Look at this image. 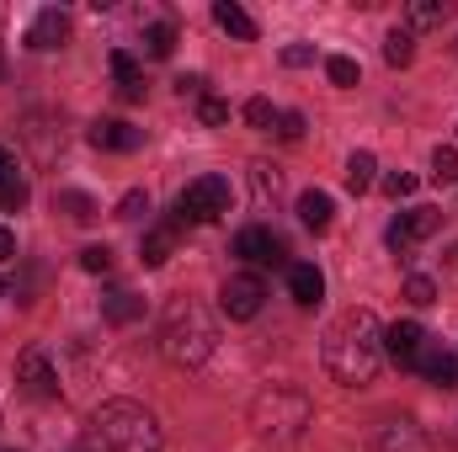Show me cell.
Listing matches in <instances>:
<instances>
[{
    "label": "cell",
    "instance_id": "cell-1",
    "mask_svg": "<svg viewBox=\"0 0 458 452\" xmlns=\"http://www.w3.org/2000/svg\"><path fill=\"white\" fill-rule=\"evenodd\" d=\"M384 362V325L373 320V309H346L326 331V372L346 389H368L378 378Z\"/></svg>",
    "mask_w": 458,
    "mask_h": 452
},
{
    "label": "cell",
    "instance_id": "cell-2",
    "mask_svg": "<svg viewBox=\"0 0 458 452\" xmlns=\"http://www.w3.org/2000/svg\"><path fill=\"white\" fill-rule=\"evenodd\" d=\"M219 346V320L198 298H171L160 314V351L176 367H203Z\"/></svg>",
    "mask_w": 458,
    "mask_h": 452
},
{
    "label": "cell",
    "instance_id": "cell-3",
    "mask_svg": "<svg viewBox=\"0 0 458 452\" xmlns=\"http://www.w3.org/2000/svg\"><path fill=\"white\" fill-rule=\"evenodd\" d=\"M250 426H256L261 442L293 448V442L315 426V405H310V394L293 389V383H267V389L250 399Z\"/></svg>",
    "mask_w": 458,
    "mask_h": 452
},
{
    "label": "cell",
    "instance_id": "cell-4",
    "mask_svg": "<svg viewBox=\"0 0 458 452\" xmlns=\"http://www.w3.org/2000/svg\"><path fill=\"white\" fill-rule=\"evenodd\" d=\"M91 426L102 452H160V421L133 399H107L91 415Z\"/></svg>",
    "mask_w": 458,
    "mask_h": 452
},
{
    "label": "cell",
    "instance_id": "cell-5",
    "mask_svg": "<svg viewBox=\"0 0 458 452\" xmlns=\"http://www.w3.org/2000/svg\"><path fill=\"white\" fill-rule=\"evenodd\" d=\"M229 213V181L225 176H198L187 181V192L176 197V229L182 224H214Z\"/></svg>",
    "mask_w": 458,
    "mask_h": 452
},
{
    "label": "cell",
    "instance_id": "cell-6",
    "mask_svg": "<svg viewBox=\"0 0 458 452\" xmlns=\"http://www.w3.org/2000/svg\"><path fill=\"white\" fill-rule=\"evenodd\" d=\"M261 304H267V282H261L256 272H234V277H225V288H219V309H225L229 320H256Z\"/></svg>",
    "mask_w": 458,
    "mask_h": 452
},
{
    "label": "cell",
    "instance_id": "cell-7",
    "mask_svg": "<svg viewBox=\"0 0 458 452\" xmlns=\"http://www.w3.org/2000/svg\"><path fill=\"white\" fill-rule=\"evenodd\" d=\"M245 266H283V255H288V245H283V234H272L267 224H245L234 234V245H229Z\"/></svg>",
    "mask_w": 458,
    "mask_h": 452
},
{
    "label": "cell",
    "instance_id": "cell-8",
    "mask_svg": "<svg viewBox=\"0 0 458 452\" xmlns=\"http://www.w3.org/2000/svg\"><path fill=\"white\" fill-rule=\"evenodd\" d=\"M16 383H21V394L27 399H54L59 394V372H54V362H48V351H21L16 356Z\"/></svg>",
    "mask_w": 458,
    "mask_h": 452
},
{
    "label": "cell",
    "instance_id": "cell-9",
    "mask_svg": "<svg viewBox=\"0 0 458 452\" xmlns=\"http://www.w3.org/2000/svg\"><path fill=\"white\" fill-rule=\"evenodd\" d=\"M437 229H443V213H437V208H411V213H400V219L389 224V250H394V255H411L416 239H427V234H437Z\"/></svg>",
    "mask_w": 458,
    "mask_h": 452
},
{
    "label": "cell",
    "instance_id": "cell-10",
    "mask_svg": "<svg viewBox=\"0 0 458 452\" xmlns=\"http://www.w3.org/2000/svg\"><path fill=\"white\" fill-rule=\"evenodd\" d=\"M421 346H427V331H421L416 320H394V325L384 331V356H389L394 367H416Z\"/></svg>",
    "mask_w": 458,
    "mask_h": 452
},
{
    "label": "cell",
    "instance_id": "cell-11",
    "mask_svg": "<svg viewBox=\"0 0 458 452\" xmlns=\"http://www.w3.org/2000/svg\"><path fill=\"white\" fill-rule=\"evenodd\" d=\"M64 38H70V16H64L59 5H43V11L32 16V27H27V48H38V54L64 48Z\"/></svg>",
    "mask_w": 458,
    "mask_h": 452
},
{
    "label": "cell",
    "instance_id": "cell-12",
    "mask_svg": "<svg viewBox=\"0 0 458 452\" xmlns=\"http://www.w3.org/2000/svg\"><path fill=\"white\" fill-rule=\"evenodd\" d=\"M91 144L97 149H113V155H133L144 144V128H133L123 117H102V122H91Z\"/></svg>",
    "mask_w": 458,
    "mask_h": 452
},
{
    "label": "cell",
    "instance_id": "cell-13",
    "mask_svg": "<svg viewBox=\"0 0 458 452\" xmlns=\"http://www.w3.org/2000/svg\"><path fill=\"white\" fill-rule=\"evenodd\" d=\"M16 208H27V176H21L16 149L0 144V213H16Z\"/></svg>",
    "mask_w": 458,
    "mask_h": 452
},
{
    "label": "cell",
    "instance_id": "cell-14",
    "mask_svg": "<svg viewBox=\"0 0 458 452\" xmlns=\"http://www.w3.org/2000/svg\"><path fill=\"white\" fill-rule=\"evenodd\" d=\"M288 293H293V304H299V309H315V304L326 298V277H320V266L293 261V266H288Z\"/></svg>",
    "mask_w": 458,
    "mask_h": 452
},
{
    "label": "cell",
    "instance_id": "cell-15",
    "mask_svg": "<svg viewBox=\"0 0 458 452\" xmlns=\"http://www.w3.org/2000/svg\"><path fill=\"white\" fill-rule=\"evenodd\" d=\"M416 372H427L437 389H458V356H454V351H443L437 340H427V346H421V356H416Z\"/></svg>",
    "mask_w": 458,
    "mask_h": 452
},
{
    "label": "cell",
    "instance_id": "cell-16",
    "mask_svg": "<svg viewBox=\"0 0 458 452\" xmlns=\"http://www.w3.org/2000/svg\"><path fill=\"white\" fill-rule=\"evenodd\" d=\"M107 64H113L117 96H123V102H139V96H144V75H139V64H133V54H123V48H117L113 59H107Z\"/></svg>",
    "mask_w": 458,
    "mask_h": 452
},
{
    "label": "cell",
    "instance_id": "cell-17",
    "mask_svg": "<svg viewBox=\"0 0 458 452\" xmlns=\"http://www.w3.org/2000/svg\"><path fill=\"white\" fill-rule=\"evenodd\" d=\"M454 16V5L448 0H411L405 5V32H421V27H443Z\"/></svg>",
    "mask_w": 458,
    "mask_h": 452
},
{
    "label": "cell",
    "instance_id": "cell-18",
    "mask_svg": "<svg viewBox=\"0 0 458 452\" xmlns=\"http://www.w3.org/2000/svg\"><path fill=\"white\" fill-rule=\"evenodd\" d=\"M331 213H336V203H331V192H304L299 197V224L304 229H331Z\"/></svg>",
    "mask_w": 458,
    "mask_h": 452
},
{
    "label": "cell",
    "instance_id": "cell-19",
    "mask_svg": "<svg viewBox=\"0 0 458 452\" xmlns=\"http://www.w3.org/2000/svg\"><path fill=\"white\" fill-rule=\"evenodd\" d=\"M214 21L225 27L229 38H240V43H250V38H256V21H250V11H245V5H234V0H219V5H214Z\"/></svg>",
    "mask_w": 458,
    "mask_h": 452
},
{
    "label": "cell",
    "instance_id": "cell-20",
    "mask_svg": "<svg viewBox=\"0 0 458 452\" xmlns=\"http://www.w3.org/2000/svg\"><path fill=\"white\" fill-rule=\"evenodd\" d=\"M102 314H107L113 325H133V320L144 314V304H139L128 288H107V293H102Z\"/></svg>",
    "mask_w": 458,
    "mask_h": 452
},
{
    "label": "cell",
    "instance_id": "cell-21",
    "mask_svg": "<svg viewBox=\"0 0 458 452\" xmlns=\"http://www.w3.org/2000/svg\"><path fill=\"white\" fill-rule=\"evenodd\" d=\"M171 250H176V224L149 229V234H144V245H139L144 266H165V261H171Z\"/></svg>",
    "mask_w": 458,
    "mask_h": 452
},
{
    "label": "cell",
    "instance_id": "cell-22",
    "mask_svg": "<svg viewBox=\"0 0 458 452\" xmlns=\"http://www.w3.org/2000/svg\"><path fill=\"white\" fill-rule=\"evenodd\" d=\"M378 448L384 452H427V442H421V431L411 421H389L384 437H378Z\"/></svg>",
    "mask_w": 458,
    "mask_h": 452
},
{
    "label": "cell",
    "instance_id": "cell-23",
    "mask_svg": "<svg viewBox=\"0 0 458 452\" xmlns=\"http://www.w3.org/2000/svg\"><path fill=\"white\" fill-rule=\"evenodd\" d=\"M384 59H389L394 70H405V64L416 59V32H405V27H394V32L384 38Z\"/></svg>",
    "mask_w": 458,
    "mask_h": 452
},
{
    "label": "cell",
    "instance_id": "cell-24",
    "mask_svg": "<svg viewBox=\"0 0 458 452\" xmlns=\"http://www.w3.org/2000/svg\"><path fill=\"white\" fill-rule=\"evenodd\" d=\"M171 48H176V27H171V21L144 27V54H149V59H171Z\"/></svg>",
    "mask_w": 458,
    "mask_h": 452
},
{
    "label": "cell",
    "instance_id": "cell-25",
    "mask_svg": "<svg viewBox=\"0 0 458 452\" xmlns=\"http://www.w3.org/2000/svg\"><path fill=\"white\" fill-rule=\"evenodd\" d=\"M373 171H378V160H373L368 149H357V155L346 160V187H352V192H368V187H373Z\"/></svg>",
    "mask_w": 458,
    "mask_h": 452
},
{
    "label": "cell",
    "instance_id": "cell-26",
    "mask_svg": "<svg viewBox=\"0 0 458 452\" xmlns=\"http://www.w3.org/2000/svg\"><path fill=\"white\" fill-rule=\"evenodd\" d=\"M250 187H256V203H267V197H277V187H283V176L267 165V160H256L250 165Z\"/></svg>",
    "mask_w": 458,
    "mask_h": 452
},
{
    "label": "cell",
    "instance_id": "cell-27",
    "mask_svg": "<svg viewBox=\"0 0 458 452\" xmlns=\"http://www.w3.org/2000/svg\"><path fill=\"white\" fill-rule=\"evenodd\" d=\"M59 213H70L75 224H91V219H97V203H91L86 192H59Z\"/></svg>",
    "mask_w": 458,
    "mask_h": 452
},
{
    "label": "cell",
    "instance_id": "cell-28",
    "mask_svg": "<svg viewBox=\"0 0 458 452\" xmlns=\"http://www.w3.org/2000/svg\"><path fill=\"white\" fill-rule=\"evenodd\" d=\"M432 181L437 187H458V149H437L432 155Z\"/></svg>",
    "mask_w": 458,
    "mask_h": 452
},
{
    "label": "cell",
    "instance_id": "cell-29",
    "mask_svg": "<svg viewBox=\"0 0 458 452\" xmlns=\"http://www.w3.org/2000/svg\"><path fill=\"white\" fill-rule=\"evenodd\" d=\"M245 122H250V128H261V133H272V128H277L272 102H267V96H250V102H245Z\"/></svg>",
    "mask_w": 458,
    "mask_h": 452
},
{
    "label": "cell",
    "instance_id": "cell-30",
    "mask_svg": "<svg viewBox=\"0 0 458 452\" xmlns=\"http://www.w3.org/2000/svg\"><path fill=\"white\" fill-rule=\"evenodd\" d=\"M81 272H91V277L113 272V250H107V245H86V250H81Z\"/></svg>",
    "mask_w": 458,
    "mask_h": 452
},
{
    "label": "cell",
    "instance_id": "cell-31",
    "mask_svg": "<svg viewBox=\"0 0 458 452\" xmlns=\"http://www.w3.org/2000/svg\"><path fill=\"white\" fill-rule=\"evenodd\" d=\"M326 75H331V86H357V59H346V54H336V59H326Z\"/></svg>",
    "mask_w": 458,
    "mask_h": 452
},
{
    "label": "cell",
    "instance_id": "cell-32",
    "mask_svg": "<svg viewBox=\"0 0 458 452\" xmlns=\"http://www.w3.org/2000/svg\"><path fill=\"white\" fill-rule=\"evenodd\" d=\"M198 117H203L208 128H225V122H229V102H219V96H208V91H203V96H198Z\"/></svg>",
    "mask_w": 458,
    "mask_h": 452
},
{
    "label": "cell",
    "instance_id": "cell-33",
    "mask_svg": "<svg viewBox=\"0 0 458 452\" xmlns=\"http://www.w3.org/2000/svg\"><path fill=\"white\" fill-rule=\"evenodd\" d=\"M405 298H411L416 309H427V304H437V282H432V277H411V282H405Z\"/></svg>",
    "mask_w": 458,
    "mask_h": 452
},
{
    "label": "cell",
    "instance_id": "cell-34",
    "mask_svg": "<svg viewBox=\"0 0 458 452\" xmlns=\"http://www.w3.org/2000/svg\"><path fill=\"white\" fill-rule=\"evenodd\" d=\"M384 192L400 203V197H411V192H416V176H411V171H389V176H384Z\"/></svg>",
    "mask_w": 458,
    "mask_h": 452
},
{
    "label": "cell",
    "instance_id": "cell-35",
    "mask_svg": "<svg viewBox=\"0 0 458 452\" xmlns=\"http://www.w3.org/2000/svg\"><path fill=\"white\" fill-rule=\"evenodd\" d=\"M277 138L299 144V138H304V113H277Z\"/></svg>",
    "mask_w": 458,
    "mask_h": 452
},
{
    "label": "cell",
    "instance_id": "cell-36",
    "mask_svg": "<svg viewBox=\"0 0 458 452\" xmlns=\"http://www.w3.org/2000/svg\"><path fill=\"white\" fill-rule=\"evenodd\" d=\"M283 64H288V70H304V64H315V48H310V43H288V48H283Z\"/></svg>",
    "mask_w": 458,
    "mask_h": 452
},
{
    "label": "cell",
    "instance_id": "cell-37",
    "mask_svg": "<svg viewBox=\"0 0 458 452\" xmlns=\"http://www.w3.org/2000/svg\"><path fill=\"white\" fill-rule=\"evenodd\" d=\"M144 213H149V197H144V192H128V197L117 203V219H144Z\"/></svg>",
    "mask_w": 458,
    "mask_h": 452
},
{
    "label": "cell",
    "instance_id": "cell-38",
    "mask_svg": "<svg viewBox=\"0 0 458 452\" xmlns=\"http://www.w3.org/2000/svg\"><path fill=\"white\" fill-rule=\"evenodd\" d=\"M176 91H182V96H203V75H182Z\"/></svg>",
    "mask_w": 458,
    "mask_h": 452
},
{
    "label": "cell",
    "instance_id": "cell-39",
    "mask_svg": "<svg viewBox=\"0 0 458 452\" xmlns=\"http://www.w3.org/2000/svg\"><path fill=\"white\" fill-rule=\"evenodd\" d=\"M11 255H16V234L0 224V261H11Z\"/></svg>",
    "mask_w": 458,
    "mask_h": 452
},
{
    "label": "cell",
    "instance_id": "cell-40",
    "mask_svg": "<svg viewBox=\"0 0 458 452\" xmlns=\"http://www.w3.org/2000/svg\"><path fill=\"white\" fill-rule=\"evenodd\" d=\"M0 80H5V54H0Z\"/></svg>",
    "mask_w": 458,
    "mask_h": 452
},
{
    "label": "cell",
    "instance_id": "cell-41",
    "mask_svg": "<svg viewBox=\"0 0 458 452\" xmlns=\"http://www.w3.org/2000/svg\"><path fill=\"white\" fill-rule=\"evenodd\" d=\"M0 298H5V282H0Z\"/></svg>",
    "mask_w": 458,
    "mask_h": 452
}]
</instances>
